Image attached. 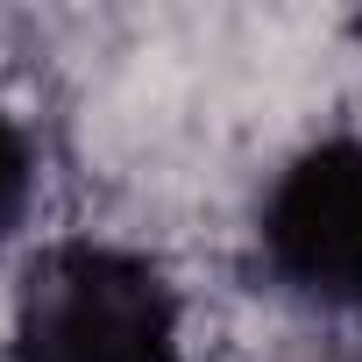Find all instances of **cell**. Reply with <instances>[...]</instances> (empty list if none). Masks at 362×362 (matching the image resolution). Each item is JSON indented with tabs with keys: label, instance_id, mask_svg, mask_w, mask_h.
<instances>
[{
	"label": "cell",
	"instance_id": "1",
	"mask_svg": "<svg viewBox=\"0 0 362 362\" xmlns=\"http://www.w3.org/2000/svg\"><path fill=\"white\" fill-rule=\"evenodd\" d=\"M22 362H177V298L163 270L114 242H57L15 298Z\"/></svg>",
	"mask_w": 362,
	"mask_h": 362
},
{
	"label": "cell",
	"instance_id": "2",
	"mask_svg": "<svg viewBox=\"0 0 362 362\" xmlns=\"http://www.w3.org/2000/svg\"><path fill=\"white\" fill-rule=\"evenodd\" d=\"M263 263L313 305H362V142H313L277 170Z\"/></svg>",
	"mask_w": 362,
	"mask_h": 362
},
{
	"label": "cell",
	"instance_id": "3",
	"mask_svg": "<svg viewBox=\"0 0 362 362\" xmlns=\"http://www.w3.org/2000/svg\"><path fill=\"white\" fill-rule=\"evenodd\" d=\"M29 192H36V142L22 135V121L0 114V235L22 221Z\"/></svg>",
	"mask_w": 362,
	"mask_h": 362
}]
</instances>
